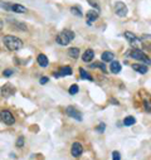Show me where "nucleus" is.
<instances>
[{
    "mask_svg": "<svg viewBox=\"0 0 151 160\" xmlns=\"http://www.w3.org/2000/svg\"><path fill=\"white\" fill-rule=\"evenodd\" d=\"M74 39V33L69 29H64L57 35V43L59 45H67Z\"/></svg>",
    "mask_w": 151,
    "mask_h": 160,
    "instance_id": "obj_2",
    "label": "nucleus"
},
{
    "mask_svg": "<svg viewBox=\"0 0 151 160\" xmlns=\"http://www.w3.org/2000/svg\"><path fill=\"white\" fill-rule=\"evenodd\" d=\"M125 38L127 39V42L130 44H136L137 42H138V38L133 34V33H131V32H125Z\"/></svg>",
    "mask_w": 151,
    "mask_h": 160,
    "instance_id": "obj_11",
    "label": "nucleus"
},
{
    "mask_svg": "<svg viewBox=\"0 0 151 160\" xmlns=\"http://www.w3.org/2000/svg\"><path fill=\"white\" fill-rule=\"evenodd\" d=\"M71 11H72V14L79 16V18H81V16L83 15L82 11H81V9H79V6H72V8H71Z\"/></svg>",
    "mask_w": 151,
    "mask_h": 160,
    "instance_id": "obj_20",
    "label": "nucleus"
},
{
    "mask_svg": "<svg viewBox=\"0 0 151 160\" xmlns=\"http://www.w3.org/2000/svg\"><path fill=\"white\" fill-rule=\"evenodd\" d=\"M82 153H83V146L79 144V142H74L72 145V148H71V154H72V156L78 158L82 155Z\"/></svg>",
    "mask_w": 151,
    "mask_h": 160,
    "instance_id": "obj_6",
    "label": "nucleus"
},
{
    "mask_svg": "<svg viewBox=\"0 0 151 160\" xmlns=\"http://www.w3.org/2000/svg\"><path fill=\"white\" fill-rule=\"evenodd\" d=\"M92 68H96V67H98V68H101L103 71V72H106V66L103 64V63H93V64H91Z\"/></svg>",
    "mask_w": 151,
    "mask_h": 160,
    "instance_id": "obj_22",
    "label": "nucleus"
},
{
    "mask_svg": "<svg viewBox=\"0 0 151 160\" xmlns=\"http://www.w3.org/2000/svg\"><path fill=\"white\" fill-rule=\"evenodd\" d=\"M48 81H49L48 77H42L40 81H39V83H40V85H44V83H48Z\"/></svg>",
    "mask_w": 151,
    "mask_h": 160,
    "instance_id": "obj_28",
    "label": "nucleus"
},
{
    "mask_svg": "<svg viewBox=\"0 0 151 160\" xmlns=\"http://www.w3.org/2000/svg\"><path fill=\"white\" fill-rule=\"evenodd\" d=\"M93 57H95V52L92 49H87L85 53H83V56H82V61L83 62H86V63H90L92 59H93Z\"/></svg>",
    "mask_w": 151,
    "mask_h": 160,
    "instance_id": "obj_10",
    "label": "nucleus"
},
{
    "mask_svg": "<svg viewBox=\"0 0 151 160\" xmlns=\"http://www.w3.org/2000/svg\"><path fill=\"white\" fill-rule=\"evenodd\" d=\"M88 3H90V4H91V5L93 6V8H96V9H98V4H97V3H95L93 0H88Z\"/></svg>",
    "mask_w": 151,
    "mask_h": 160,
    "instance_id": "obj_29",
    "label": "nucleus"
},
{
    "mask_svg": "<svg viewBox=\"0 0 151 160\" xmlns=\"http://www.w3.org/2000/svg\"><path fill=\"white\" fill-rule=\"evenodd\" d=\"M71 74H72V68H71L69 66H66V67H62L58 73L54 72V77H61V76H71Z\"/></svg>",
    "mask_w": 151,
    "mask_h": 160,
    "instance_id": "obj_8",
    "label": "nucleus"
},
{
    "mask_svg": "<svg viewBox=\"0 0 151 160\" xmlns=\"http://www.w3.org/2000/svg\"><path fill=\"white\" fill-rule=\"evenodd\" d=\"M66 112H67V115H68V116L73 117V119H76L77 121H82V119H83L82 113L79 112L78 110H76L73 106H68V107H67L66 108Z\"/></svg>",
    "mask_w": 151,
    "mask_h": 160,
    "instance_id": "obj_5",
    "label": "nucleus"
},
{
    "mask_svg": "<svg viewBox=\"0 0 151 160\" xmlns=\"http://www.w3.org/2000/svg\"><path fill=\"white\" fill-rule=\"evenodd\" d=\"M115 13L119 16H126V14H127V6H126V4L122 1H117L115 4Z\"/></svg>",
    "mask_w": 151,
    "mask_h": 160,
    "instance_id": "obj_4",
    "label": "nucleus"
},
{
    "mask_svg": "<svg viewBox=\"0 0 151 160\" xmlns=\"http://www.w3.org/2000/svg\"><path fill=\"white\" fill-rule=\"evenodd\" d=\"M78 91H79V88L77 85H72L69 87V95H76V93H78Z\"/></svg>",
    "mask_w": 151,
    "mask_h": 160,
    "instance_id": "obj_21",
    "label": "nucleus"
},
{
    "mask_svg": "<svg viewBox=\"0 0 151 160\" xmlns=\"http://www.w3.org/2000/svg\"><path fill=\"white\" fill-rule=\"evenodd\" d=\"M113 58H115V54L112 52H103L102 56H101V59L103 62H112Z\"/></svg>",
    "mask_w": 151,
    "mask_h": 160,
    "instance_id": "obj_16",
    "label": "nucleus"
},
{
    "mask_svg": "<svg viewBox=\"0 0 151 160\" xmlns=\"http://www.w3.org/2000/svg\"><path fill=\"white\" fill-rule=\"evenodd\" d=\"M110 69H111L112 73H120V71H121V64H120V62L112 61V62H111V66H110Z\"/></svg>",
    "mask_w": 151,
    "mask_h": 160,
    "instance_id": "obj_15",
    "label": "nucleus"
},
{
    "mask_svg": "<svg viewBox=\"0 0 151 160\" xmlns=\"http://www.w3.org/2000/svg\"><path fill=\"white\" fill-rule=\"evenodd\" d=\"M86 18H87V23H88V24L96 22V19L98 18V11H96V10H90V11H87Z\"/></svg>",
    "mask_w": 151,
    "mask_h": 160,
    "instance_id": "obj_9",
    "label": "nucleus"
},
{
    "mask_svg": "<svg viewBox=\"0 0 151 160\" xmlns=\"http://www.w3.org/2000/svg\"><path fill=\"white\" fill-rule=\"evenodd\" d=\"M144 106H145V108H146V111L151 112V100H146V98H145V101H144Z\"/></svg>",
    "mask_w": 151,
    "mask_h": 160,
    "instance_id": "obj_23",
    "label": "nucleus"
},
{
    "mask_svg": "<svg viewBox=\"0 0 151 160\" xmlns=\"http://www.w3.org/2000/svg\"><path fill=\"white\" fill-rule=\"evenodd\" d=\"M68 54L72 58H77L78 56H79V49L78 48H71L69 50H68Z\"/></svg>",
    "mask_w": 151,
    "mask_h": 160,
    "instance_id": "obj_19",
    "label": "nucleus"
},
{
    "mask_svg": "<svg viewBox=\"0 0 151 160\" xmlns=\"http://www.w3.org/2000/svg\"><path fill=\"white\" fill-rule=\"evenodd\" d=\"M37 62L40 67H44V68L45 67H48V64H49V61H48V58H47L45 54H39L38 58H37Z\"/></svg>",
    "mask_w": 151,
    "mask_h": 160,
    "instance_id": "obj_12",
    "label": "nucleus"
},
{
    "mask_svg": "<svg viewBox=\"0 0 151 160\" xmlns=\"http://www.w3.org/2000/svg\"><path fill=\"white\" fill-rule=\"evenodd\" d=\"M112 160H121V155L119 151H113L112 153Z\"/></svg>",
    "mask_w": 151,
    "mask_h": 160,
    "instance_id": "obj_24",
    "label": "nucleus"
},
{
    "mask_svg": "<svg viewBox=\"0 0 151 160\" xmlns=\"http://www.w3.org/2000/svg\"><path fill=\"white\" fill-rule=\"evenodd\" d=\"M13 73H14V71H13V69H6V71H4V76H5V77H9V76H11Z\"/></svg>",
    "mask_w": 151,
    "mask_h": 160,
    "instance_id": "obj_27",
    "label": "nucleus"
},
{
    "mask_svg": "<svg viewBox=\"0 0 151 160\" xmlns=\"http://www.w3.org/2000/svg\"><path fill=\"white\" fill-rule=\"evenodd\" d=\"M104 129H106V125H104L103 122H102V124H99V125L97 126V127H96V130H97L98 132H103V131H104Z\"/></svg>",
    "mask_w": 151,
    "mask_h": 160,
    "instance_id": "obj_25",
    "label": "nucleus"
},
{
    "mask_svg": "<svg viewBox=\"0 0 151 160\" xmlns=\"http://www.w3.org/2000/svg\"><path fill=\"white\" fill-rule=\"evenodd\" d=\"M132 68L136 71V72L138 73H141V74H145V73H147V67H146L145 64H138V63H133L132 64Z\"/></svg>",
    "mask_w": 151,
    "mask_h": 160,
    "instance_id": "obj_13",
    "label": "nucleus"
},
{
    "mask_svg": "<svg viewBox=\"0 0 151 160\" xmlns=\"http://www.w3.org/2000/svg\"><path fill=\"white\" fill-rule=\"evenodd\" d=\"M130 56H131L133 59H137V61H141V62H144L146 63V64H151V59L146 56V54L142 52V50L140 49H133L131 53H130Z\"/></svg>",
    "mask_w": 151,
    "mask_h": 160,
    "instance_id": "obj_3",
    "label": "nucleus"
},
{
    "mask_svg": "<svg viewBox=\"0 0 151 160\" xmlns=\"http://www.w3.org/2000/svg\"><path fill=\"white\" fill-rule=\"evenodd\" d=\"M23 145H24V137L20 136V137L18 139V141H16V146H18V148H22Z\"/></svg>",
    "mask_w": 151,
    "mask_h": 160,
    "instance_id": "obj_26",
    "label": "nucleus"
},
{
    "mask_svg": "<svg viewBox=\"0 0 151 160\" xmlns=\"http://www.w3.org/2000/svg\"><path fill=\"white\" fill-rule=\"evenodd\" d=\"M79 73H81V77L82 78H87L88 81H93V79H92V76L88 73V72H86L83 68H79Z\"/></svg>",
    "mask_w": 151,
    "mask_h": 160,
    "instance_id": "obj_18",
    "label": "nucleus"
},
{
    "mask_svg": "<svg viewBox=\"0 0 151 160\" xmlns=\"http://www.w3.org/2000/svg\"><path fill=\"white\" fill-rule=\"evenodd\" d=\"M3 42L5 44V47L10 50H18L23 47V42L18 37H14V35H5L3 38Z\"/></svg>",
    "mask_w": 151,
    "mask_h": 160,
    "instance_id": "obj_1",
    "label": "nucleus"
},
{
    "mask_svg": "<svg viewBox=\"0 0 151 160\" xmlns=\"http://www.w3.org/2000/svg\"><path fill=\"white\" fill-rule=\"evenodd\" d=\"M136 122V119L133 116H127V117H125L123 119V125L125 126H131Z\"/></svg>",
    "mask_w": 151,
    "mask_h": 160,
    "instance_id": "obj_17",
    "label": "nucleus"
},
{
    "mask_svg": "<svg viewBox=\"0 0 151 160\" xmlns=\"http://www.w3.org/2000/svg\"><path fill=\"white\" fill-rule=\"evenodd\" d=\"M10 10L23 14V13H27V8L23 6V5H20V4H11V5H10Z\"/></svg>",
    "mask_w": 151,
    "mask_h": 160,
    "instance_id": "obj_14",
    "label": "nucleus"
},
{
    "mask_svg": "<svg viewBox=\"0 0 151 160\" xmlns=\"http://www.w3.org/2000/svg\"><path fill=\"white\" fill-rule=\"evenodd\" d=\"M1 120L5 125H13L14 124V121H15L14 116H13L9 111H3L1 112Z\"/></svg>",
    "mask_w": 151,
    "mask_h": 160,
    "instance_id": "obj_7",
    "label": "nucleus"
}]
</instances>
